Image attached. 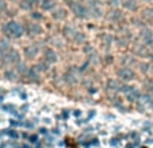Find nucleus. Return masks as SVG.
<instances>
[{
  "label": "nucleus",
  "mask_w": 153,
  "mask_h": 148,
  "mask_svg": "<svg viewBox=\"0 0 153 148\" xmlns=\"http://www.w3.org/2000/svg\"><path fill=\"white\" fill-rule=\"evenodd\" d=\"M3 34L5 36H8V38H13V39H16V38H20L23 34H24V28H23L18 22H15V20H9V22L4 23V26H3Z\"/></svg>",
  "instance_id": "1"
},
{
  "label": "nucleus",
  "mask_w": 153,
  "mask_h": 148,
  "mask_svg": "<svg viewBox=\"0 0 153 148\" xmlns=\"http://www.w3.org/2000/svg\"><path fill=\"white\" fill-rule=\"evenodd\" d=\"M70 8H71V11H73V13H74L77 17H79V19H85V17H88L89 15H90V13H89V8L83 4V3H81L79 0L71 3Z\"/></svg>",
  "instance_id": "2"
},
{
  "label": "nucleus",
  "mask_w": 153,
  "mask_h": 148,
  "mask_svg": "<svg viewBox=\"0 0 153 148\" xmlns=\"http://www.w3.org/2000/svg\"><path fill=\"white\" fill-rule=\"evenodd\" d=\"M0 57L3 59L4 63H9V65H12V63H18L20 61V55H19V52L15 50V48H11L9 47L8 50H5L3 54H0Z\"/></svg>",
  "instance_id": "3"
},
{
  "label": "nucleus",
  "mask_w": 153,
  "mask_h": 148,
  "mask_svg": "<svg viewBox=\"0 0 153 148\" xmlns=\"http://www.w3.org/2000/svg\"><path fill=\"white\" fill-rule=\"evenodd\" d=\"M26 32L28 35H32V36H35V35H39L43 32V28H42V26L40 24H38V23L35 22H31V23H27L26 26Z\"/></svg>",
  "instance_id": "4"
},
{
  "label": "nucleus",
  "mask_w": 153,
  "mask_h": 148,
  "mask_svg": "<svg viewBox=\"0 0 153 148\" xmlns=\"http://www.w3.org/2000/svg\"><path fill=\"white\" fill-rule=\"evenodd\" d=\"M117 75L121 79H124V81H130V79L134 78V73L129 67H120V69H117Z\"/></svg>",
  "instance_id": "5"
},
{
  "label": "nucleus",
  "mask_w": 153,
  "mask_h": 148,
  "mask_svg": "<svg viewBox=\"0 0 153 148\" xmlns=\"http://www.w3.org/2000/svg\"><path fill=\"white\" fill-rule=\"evenodd\" d=\"M38 52H39V47H38L36 44H28V46H26L24 50H23L24 57L28 58V59H34V58L38 55Z\"/></svg>",
  "instance_id": "6"
},
{
  "label": "nucleus",
  "mask_w": 153,
  "mask_h": 148,
  "mask_svg": "<svg viewBox=\"0 0 153 148\" xmlns=\"http://www.w3.org/2000/svg\"><path fill=\"white\" fill-rule=\"evenodd\" d=\"M43 59L47 62L48 65L55 63V62H57V59H58L57 52L54 51L53 48H44V51H43Z\"/></svg>",
  "instance_id": "7"
},
{
  "label": "nucleus",
  "mask_w": 153,
  "mask_h": 148,
  "mask_svg": "<svg viewBox=\"0 0 153 148\" xmlns=\"http://www.w3.org/2000/svg\"><path fill=\"white\" fill-rule=\"evenodd\" d=\"M124 91H125V94H126V98H128L129 101H136L137 98H138V91L136 90L134 87L126 86V89H124Z\"/></svg>",
  "instance_id": "8"
},
{
  "label": "nucleus",
  "mask_w": 153,
  "mask_h": 148,
  "mask_svg": "<svg viewBox=\"0 0 153 148\" xmlns=\"http://www.w3.org/2000/svg\"><path fill=\"white\" fill-rule=\"evenodd\" d=\"M140 38L144 43H149V42L153 39V32L150 30H148V28H144V30L140 32Z\"/></svg>",
  "instance_id": "9"
},
{
  "label": "nucleus",
  "mask_w": 153,
  "mask_h": 148,
  "mask_svg": "<svg viewBox=\"0 0 153 148\" xmlns=\"http://www.w3.org/2000/svg\"><path fill=\"white\" fill-rule=\"evenodd\" d=\"M40 7L44 11H51L55 7V0H40Z\"/></svg>",
  "instance_id": "10"
},
{
  "label": "nucleus",
  "mask_w": 153,
  "mask_h": 148,
  "mask_svg": "<svg viewBox=\"0 0 153 148\" xmlns=\"http://www.w3.org/2000/svg\"><path fill=\"white\" fill-rule=\"evenodd\" d=\"M51 16H53L54 19H57V20H62V19L66 17V11L63 8H57L55 11L51 12Z\"/></svg>",
  "instance_id": "11"
},
{
  "label": "nucleus",
  "mask_w": 153,
  "mask_h": 148,
  "mask_svg": "<svg viewBox=\"0 0 153 148\" xmlns=\"http://www.w3.org/2000/svg\"><path fill=\"white\" fill-rule=\"evenodd\" d=\"M65 79L69 83H74L77 82V74L74 73V70H69V71H66L65 74Z\"/></svg>",
  "instance_id": "12"
},
{
  "label": "nucleus",
  "mask_w": 153,
  "mask_h": 148,
  "mask_svg": "<svg viewBox=\"0 0 153 148\" xmlns=\"http://www.w3.org/2000/svg\"><path fill=\"white\" fill-rule=\"evenodd\" d=\"M34 4H35V0H22L19 5H20V8L30 11V9L34 7Z\"/></svg>",
  "instance_id": "13"
},
{
  "label": "nucleus",
  "mask_w": 153,
  "mask_h": 148,
  "mask_svg": "<svg viewBox=\"0 0 153 148\" xmlns=\"http://www.w3.org/2000/svg\"><path fill=\"white\" fill-rule=\"evenodd\" d=\"M121 3H122V5L128 9L136 8V0H121Z\"/></svg>",
  "instance_id": "14"
},
{
  "label": "nucleus",
  "mask_w": 153,
  "mask_h": 148,
  "mask_svg": "<svg viewBox=\"0 0 153 148\" xmlns=\"http://www.w3.org/2000/svg\"><path fill=\"white\" fill-rule=\"evenodd\" d=\"M85 38H86V36H85L82 32H77V31H75L74 35H73V40H75L77 43H81V42H83V40H85Z\"/></svg>",
  "instance_id": "15"
},
{
  "label": "nucleus",
  "mask_w": 153,
  "mask_h": 148,
  "mask_svg": "<svg viewBox=\"0 0 153 148\" xmlns=\"http://www.w3.org/2000/svg\"><path fill=\"white\" fill-rule=\"evenodd\" d=\"M108 86H109V89H112V90H118V89H120V85H118V82L116 79H109Z\"/></svg>",
  "instance_id": "16"
},
{
  "label": "nucleus",
  "mask_w": 153,
  "mask_h": 148,
  "mask_svg": "<svg viewBox=\"0 0 153 148\" xmlns=\"http://www.w3.org/2000/svg\"><path fill=\"white\" fill-rule=\"evenodd\" d=\"M9 48V44L5 42V40H1L0 42V54H3V52L5 51V50H8Z\"/></svg>",
  "instance_id": "17"
},
{
  "label": "nucleus",
  "mask_w": 153,
  "mask_h": 148,
  "mask_svg": "<svg viewBox=\"0 0 153 148\" xmlns=\"http://www.w3.org/2000/svg\"><path fill=\"white\" fill-rule=\"evenodd\" d=\"M112 12H113V13H110V15H109L110 19H112V17H113V19H118V17L121 16V13H120V11H112Z\"/></svg>",
  "instance_id": "18"
},
{
  "label": "nucleus",
  "mask_w": 153,
  "mask_h": 148,
  "mask_svg": "<svg viewBox=\"0 0 153 148\" xmlns=\"http://www.w3.org/2000/svg\"><path fill=\"white\" fill-rule=\"evenodd\" d=\"M35 70H42V71H46L47 70V66L44 65V63H38L35 67Z\"/></svg>",
  "instance_id": "19"
},
{
  "label": "nucleus",
  "mask_w": 153,
  "mask_h": 148,
  "mask_svg": "<svg viewBox=\"0 0 153 148\" xmlns=\"http://www.w3.org/2000/svg\"><path fill=\"white\" fill-rule=\"evenodd\" d=\"M31 16L34 17V19H40V17H42V13H38L36 11H34V12H31Z\"/></svg>",
  "instance_id": "20"
},
{
  "label": "nucleus",
  "mask_w": 153,
  "mask_h": 148,
  "mask_svg": "<svg viewBox=\"0 0 153 148\" xmlns=\"http://www.w3.org/2000/svg\"><path fill=\"white\" fill-rule=\"evenodd\" d=\"M5 9V3L3 0H0V11H4Z\"/></svg>",
  "instance_id": "21"
},
{
  "label": "nucleus",
  "mask_w": 153,
  "mask_h": 148,
  "mask_svg": "<svg viewBox=\"0 0 153 148\" xmlns=\"http://www.w3.org/2000/svg\"><path fill=\"white\" fill-rule=\"evenodd\" d=\"M109 4H113V5H117V0H110Z\"/></svg>",
  "instance_id": "22"
},
{
  "label": "nucleus",
  "mask_w": 153,
  "mask_h": 148,
  "mask_svg": "<svg viewBox=\"0 0 153 148\" xmlns=\"http://www.w3.org/2000/svg\"><path fill=\"white\" fill-rule=\"evenodd\" d=\"M74 1H77V0H66V3H67L69 5H70L71 3H74Z\"/></svg>",
  "instance_id": "23"
},
{
  "label": "nucleus",
  "mask_w": 153,
  "mask_h": 148,
  "mask_svg": "<svg viewBox=\"0 0 153 148\" xmlns=\"http://www.w3.org/2000/svg\"><path fill=\"white\" fill-rule=\"evenodd\" d=\"M145 1H148V0H145Z\"/></svg>",
  "instance_id": "24"
}]
</instances>
